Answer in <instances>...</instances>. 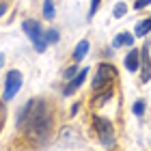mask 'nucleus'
Instances as JSON below:
<instances>
[{
	"label": "nucleus",
	"mask_w": 151,
	"mask_h": 151,
	"mask_svg": "<svg viewBox=\"0 0 151 151\" xmlns=\"http://www.w3.org/2000/svg\"><path fill=\"white\" fill-rule=\"evenodd\" d=\"M4 63V56H2V54H0V65H2Z\"/></svg>",
	"instance_id": "23"
},
{
	"label": "nucleus",
	"mask_w": 151,
	"mask_h": 151,
	"mask_svg": "<svg viewBox=\"0 0 151 151\" xmlns=\"http://www.w3.org/2000/svg\"><path fill=\"white\" fill-rule=\"evenodd\" d=\"M151 80V58H149V43H145L140 47V82Z\"/></svg>",
	"instance_id": "5"
},
{
	"label": "nucleus",
	"mask_w": 151,
	"mask_h": 151,
	"mask_svg": "<svg viewBox=\"0 0 151 151\" xmlns=\"http://www.w3.org/2000/svg\"><path fill=\"white\" fill-rule=\"evenodd\" d=\"M125 13H127V4H125V2H116V4H114V9H112V15H114L116 19H119V17H123Z\"/></svg>",
	"instance_id": "13"
},
{
	"label": "nucleus",
	"mask_w": 151,
	"mask_h": 151,
	"mask_svg": "<svg viewBox=\"0 0 151 151\" xmlns=\"http://www.w3.org/2000/svg\"><path fill=\"white\" fill-rule=\"evenodd\" d=\"M56 15V6H54V0H43V17L52 19Z\"/></svg>",
	"instance_id": "12"
},
{
	"label": "nucleus",
	"mask_w": 151,
	"mask_h": 151,
	"mask_svg": "<svg viewBox=\"0 0 151 151\" xmlns=\"http://www.w3.org/2000/svg\"><path fill=\"white\" fill-rule=\"evenodd\" d=\"M6 6H9V2H6V0H4V2H0V17L6 13Z\"/></svg>",
	"instance_id": "22"
},
{
	"label": "nucleus",
	"mask_w": 151,
	"mask_h": 151,
	"mask_svg": "<svg viewBox=\"0 0 151 151\" xmlns=\"http://www.w3.org/2000/svg\"><path fill=\"white\" fill-rule=\"evenodd\" d=\"M114 80H116V69H114V65H112V63H99L91 86H93V91H99V88L110 86Z\"/></svg>",
	"instance_id": "3"
},
{
	"label": "nucleus",
	"mask_w": 151,
	"mask_h": 151,
	"mask_svg": "<svg viewBox=\"0 0 151 151\" xmlns=\"http://www.w3.org/2000/svg\"><path fill=\"white\" fill-rule=\"evenodd\" d=\"M125 69L132 71V73L140 69V50L132 47V50L127 52V56H125Z\"/></svg>",
	"instance_id": "8"
},
{
	"label": "nucleus",
	"mask_w": 151,
	"mask_h": 151,
	"mask_svg": "<svg viewBox=\"0 0 151 151\" xmlns=\"http://www.w3.org/2000/svg\"><path fill=\"white\" fill-rule=\"evenodd\" d=\"M22 30L26 32V37L30 41H37L39 37H43V32H41V24L37 19H24L22 22Z\"/></svg>",
	"instance_id": "7"
},
{
	"label": "nucleus",
	"mask_w": 151,
	"mask_h": 151,
	"mask_svg": "<svg viewBox=\"0 0 151 151\" xmlns=\"http://www.w3.org/2000/svg\"><path fill=\"white\" fill-rule=\"evenodd\" d=\"M88 50H91V41H88V39H82L80 43L76 45V50H73V54H71V60H73V63H80V60L88 54Z\"/></svg>",
	"instance_id": "9"
},
{
	"label": "nucleus",
	"mask_w": 151,
	"mask_h": 151,
	"mask_svg": "<svg viewBox=\"0 0 151 151\" xmlns=\"http://www.w3.org/2000/svg\"><path fill=\"white\" fill-rule=\"evenodd\" d=\"M45 39H47V43H58L60 35H58L56 28H50V30H45Z\"/></svg>",
	"instance_id": "15"
},
{
	"label": "nucleus",
	"mask_w": 151,
	"mask_h": 151,
	"mask_svg": "<svg viewBox=\"0 0 151 151\" xmlns=\"http://www.w3.org/2000/svg\"><path fill=\"white\" fill-rule=\"evenodd\" d=\"M32 43H35V50H37V52H45V47H47V39H45V35H43V37H39L37 41H32Z\"/></svg>",
	"instance_id": "16"
},
{
	"label": "nucleus",
	"mask_w": 151,
	"mask_h": 151,
	"mask_svg": "<svg viewBox=\"0 0 151 151\" xmlns=\"http://www.w3.org/2000/svg\"><path fill=\"white\" fill-rule=\"evenodd\" d=\"M86 76H88V67H84L82 71H78V73H76V76H73V78H71L69 82H67V86L63 88V95H65V97H69V95H73V93L78 91V88H80L82 84H84Z\"/></svg>",
	"instance_id": "6"
},
{
	"label": "nucleus",
	"mask_w": 151,
	"mask_h": 151,
	"mask_svg": "<svg viewBox=\"0 0 151 151\" xmlns=\"http://www.w3.org/2000/svg\"><path fill=\"white\" fill-rule=\"evenodd\" d=\"M56 119L58 112L52 99H28L26 106L17 112V129H22L24 138L32 140V145L41 147L56 132Z\"/></svg>",
	"instance_id": "1"
},
{
	"label": "nucleus",
	"mask_w": 151,
	"mask_h": 151,
	"mask_svg": "<svg viewBox=\"0 0 151 151\" xmlns=\"http://www.w3.org/2000/svg\"><path fill=\"white\" fill-rule=\"evenodd\" d=\"M149 4H151V0H134V9H136V11H142V9H147Z\"/></svg>",
	"instance_id": "19"
},
{
	"label": "nucleus",
	"mask_w": 151,
	"mask_h": 151,
	"mask_svg": "<svg viewBox=\"0 0 151 151\" xmlns=\"http://www.w3.org/2000/svg\"><path fill=\"white\" fill-rule=\"evenodd\" d=\"M123 45H127V47L134 45V37L129 35V32H125V30H123Z\"/></svg>",
	"instance_id": "20"
},
{
	"label": "nucleus",
	"mask_w": 151,
	"mask_h": 151,
	"mask_svg": "<svg viewBox=\"0 0 151 151\" xmlns=\"http://www.w3.org/2000/svg\"><path fill=\"white\" fill-rule=\"evenodd\" d=\"M4 127V99H0V129Z\"/></svg>",
	"instance_id": "21"
},
{
	"label": "nucleus",
	"mask_w": 151,
	"mask_h": 151,
	"mask_svg": "<svg viewBox=\"0 0 151 151\" xmlns=\"http://www.w3.org/2000/svg\"><path fill=\"white\" fill-rule=\"evenodd\" d=\"M149 32H151V17H145V19H140V22L136 24L134 35L136 37H147Z\"/></svg>",
	"instance_id": "11"
},
{
	"label": "nucleus",
	"mask_w": 151,
	"mask_h": 151,
	"mask_svg": "<svg viewBox=\"0 0 151 151\" xmlns=\"http://www.w3.org/2000/svg\"><path fill=\"white\" fill-rule=\"evenodd\" d=\"M110 97H112V86L99 88V91H95V95H93V104L95 106H101V104H106Z\"/></svg>",
	"instance_id": "10"
},
{
	"label": "nucleus",
	"mask_w": 151,
	"mask_h": 151,
	"mask_svg": "<svg viewBox=\"0 0 151 151\" xmlns=\"http://www.w3.org/2000/svg\"><path fill=\"white\" fill-rule=\"evenodd\" d=\"M76 73H78V65H76V63H73V65H69V67H67V69L63 71V76H65V80H71L73 76H76Z\"/></svg>",
	"instance_id": "17"
},
{
	"label": "nucleus",
	"mask_w": 151,
	"mask_h": 151,
	"mask_svg": "<svg viewBox=\"0 0 151 151\" xmlns=\"http://www.w3.org/2000/svg\"><path fill=\"white\" fill-rule=\"evenodd\" d=\"M93 129H95V134H97V138L104 147H114V127L106 116L95 114L93 116Z\"/></svg>",
	"instance_id": "2"
},
{
	"label": "nucleus",
	"mask_w": 151,
	"mask_h": 151,
	"mask_svg": "<svg viewBox=\"0 0 151 151\" xmlns=\"http://www.w3.org/2000/svg\"><path fill=\"white\" fill-rule=\"evenodd\" d=\"M22 82H24L22 73H19L17 69H11L9 73L4 76V88H2V99H4V101H9V99H13V97H15V95L19 93V88H22Z\"/></svg>",
	"instance_id": "4"
},
{
	"label": "nucleus",
	"mask_w": 151,
	"mask_h": 151,
	"mask_svg": "<svg viewBox=\"0 0 151 151\" xmlns=\"http://www.w3.org/2000/svg\"><path fill=\"white\" fill-rule=\"evenodd\" d=\"M99 4H101V0H91V9H88V19H93V15L97 13L99 9Z\"/></svg>",
	"instance_id": "18"
},
{
	"label": "nucleus",
	"mask_w": 151,
	"mask_h": 151,
	"mask_svg": "<svg viewBox=\"0 0 151 151\" xmlns=\"http://www.w3.org/2000/svg\"><path fill=\"white\" fill-rule=\"evenodd\" d=\"M145 108H147L145 99H138V101H134V106H132V112H134L136 116H142V114H145Z\"/></svg>",
	"instance_id": "14"
}]
</instances>
